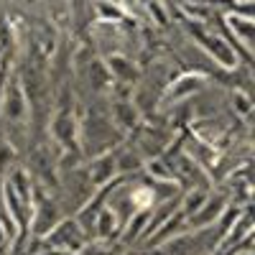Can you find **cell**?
<instances>
[{"instance_id":"1","label":"cell","mask_w":255,"mask_h":255,"mask_svg":"<svg viewBox=\"0 0 255 255\" xmlns=\"http://www.w3.org/2000/svg\"><path fill=\"white\" fill-rule=\"evenodd\" d=\"M87 243H90L87 232L79 227L74 215H67L64 220H59L49 235L41 238V248L51 250V253H82V248Z\"/></svg>"},{"instance_id":"2","label":"cell","mask_w":255,"mask_h":255,"mask_svg":"<svg viewBox=\"0 0 255 255\" xmlns=\"http://www.w3.org/2000/svg\"><path fill=\"white\" fill-rule=\"evenodd\" d=\"M207 82H209V77H204L199 72H181V74H176L171 82H168V87L163 90L161 102H158V110H168L171 105L194 97L199 90L207 87Z\"/></svg>"},{"instance_id":"3","label":"cell","mask_w":255,"mask_h":255,"mask_svg":"<svg viewBox=\"0 0 255 255\" xmlns=\"http://www.w3.org/2000/svg\"><path fill=\"white\" fill-rule=\"evenodd\" d=\"M227 204H230L227 191H225L222 186L215 191V186H212L207 202H204V204L194 212V215L186 220V225H189V227H209V225H215V222L222 217V212L227 209Z\"/></svg>"},{"instance_id":"4","label":"cell","mask_w":255,"mask_h":255,"mask_svg":"<svg viewBox=\"0 0 255 255\" xmlns=\"http://www.w3.org/2000/svg\"><path fill=\"white\" fill-rule=\"evenodd\" d=\"M102 61H105V67H108L115 84H128V87H135L138 84L140 67L135 64V59H130L128 54H108Z\"/></svg>"},{"instance_id":"5","label":"cell","mask_w":255,"mask_h":255,"mask_svg":"<svg viewBox=\"0 0 255 255\" xmlns=\"http://www.w3.org/2000/svg\"><path fill=\"white\" fill-rule=\"evenodd\" d=\"M84 171L90 176V184L95 189H102L118 179V168H115V153L108 151V153H100L95 158H87L84 161Z\"/></svg>"},{"instance_id":"6","label":"cell","mask_w":255,"mask_h":255,"mask_svg":"<svg viewBox=\"0 0 255 255\" xmlns=\"http://www.w3.org/2000/svg\"><path fill=\"white\" fill-rule=\"evenodd\" d=\"M110 120H113V125L123 135H128V133H133L135 128L140 125L143 115L135 108L133 100H110Z\"/></svg>"},{"instance_id":"7","label":"cell","mask_w":255,"mask_h":255,"mask_svg":"<svg viewBox=\"0 0 255 255\" xmlns=\"http://www.w3.org/2000/svg\"><path fill=\"white\" fill-rule=\"evenodd\" d=\"M113 153H115V168H118V176H135V174H140L143 171V163H145V158L135 151V148L128 143V138L118 145V148H113Z\"/></svg>"},{"instance_id":"8","label":"cell","mask_w":255,"mask_h":255,"mask_svg":"<svg viewBox=\"0 0 255 255\" xmlns=\"http://www.w3.org/2000/svg\"><path fill=\"white\" fill-rule=\"evenodd\" d=\"M123 232V225L118 222L115 212L102 207L95 217V225H92V240H100V243H118Z\"/></svg>"},{"instance_id":"9","label":"cell","mask_w":255,"mask_h":255,"mask_svg":"<svg viewBox=\"0 0 255 255\" xmlns=\"http://www.w3.org/2000/svg\"><path fill=\"white\" fill-rule=\"evenodd\" d=\"M209 191H212V189H204V186H189V189H181V194H179V212L189 220V217L194 215V212L207 202Z\"/></svg>"},{"instance_id":"10","label":"cell","mask_w":255,"mask_h":255,"mask_svg":"<svg viewBox=\"0 0 255 255\" xmlns=\"http://www.w3.org/2000/svg\"><path fill=\"white\" fill-rule=\"evenodd\" d=\"M15 166H18V148L0 133V176L5 179Z\"/></svg>"},{"instance_id":"11","label":"cell","mask_w":255,"mask_h":255,"mask_svg":"<svg viewBox=\"0 0 255 255\" xmlns=\"http://www.w3.org/2000/svg\"><path fill=\"white\" fill-rule=\"evenodd\" d=\"M227 100L232 105V110H235V118H250L253 115V97H250V92L232 87L227 92Z\"/></svg>"},{"instance_id":"12","label":"cell","mask_w":255,"mask_h":255,"mask_svg":"<svg viewBox=\"0 0 255 255\" xmlns=\"http://www.w3.org/2000/svg\"><path fill=\"white\" fill-rule=\"evenodd\" d=\"M0 61H3V49H0Z\"/></svg>"}]
</instances>
